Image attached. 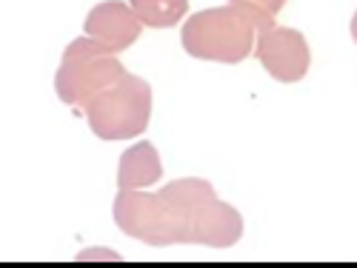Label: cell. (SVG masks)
Listing matches in <instances>:
<instances>
[{
    "label": "cell",
    "instance_id": "cell-6",
    "mask_svg": "<svg viewBox=\"0 0 357 268\" xmlns=\"http://www.w3.org/2000/svg\"><path fill=\"white\" fill-rule=\"evenodd\" d=\"M86 35L95 38L100 46H106L112 54L129 49L140 35V20L129 9V3L121 0H106L86 15Z\"/></svg>",
    "mask_w": 357,
    "mask_h": 268
},
{
    "label": "cell",
    "instance_id": "cell-1",
    "mask_svg": "<svg viewBox=\"0 0 357 268\" xmlns=\"http://www.w3.org/2000/svg\"><path fill=\"white\" fill-rule=\"evenodd\" d=\"M114 223L149 246L197 243L229 249L243 234L237 208L218 200L212 183L197 177L174 180L160 191L121 189L114 197Z\"/></svg>",
    "mask_w": 357,
    "mask_h": 268
},
{
    "label": "cell",
    "instance_id": "cell-7",
    "mask_svg": "<svg viewBox=\"0 0 357 268\" xmlns=\"http://www.w3.org/2000/svg\"><path fill=\"white\" fill-rule=\"evenodd\" d=\"M160 157L152 143H135L129 152L121 157V168H117V186L121 189H146L160 180Z\"/></svg>",
    "mask_w": 357,
    "mask_h": 268
},
{
    "label": "cell",
    "instance_id": "cell-5",
    "mask_svg": "<svg viewBox=\"0 0 357 268\" xmlns=\"http://www.w3.org/2000/svg\"><path fill=\"white\" fill-rule=\"evenodd\" d=\"M257 61L266 66L275 80L280 83H294L301 80L306 72H309V63H312V54H309V43L301 32L294 29H286V26H269L257 32Z\"/></svg>",
    "mask_w": 357,
    "mask_h": 268
},
{
    "label": "cell",
    "instance_id": "cell-4",
    "mask_svg": "<svg viewBox=\"0 0 357 268\" xmlns=\"http://www.w3.org/2000/svg\"><path fill=\"white\" fill-rule=\"evenodd\" d=\"M123 74H126L123 63L106 46H100L95 38L86 35L66 46L61 69H57V77H54V88H57V97L66 106L83 111L89 97L98 95L100 88H106Z\"/></svg>",
    "mask_w": 357,
    "mask_h": 268
},
{
    "label": "cell",
    "instance_id": "cell-8",
    "mask_svg": "<svg viewBox=\"0 0 357 268\" xmlns=\"http://www.w3.org/2000/svg\"><path fill=\"white\" fill-rule=\"evenodd\" d=\"M129 9L149 29H166L181 23L189 12V0H129Z\"/></svg>",
    "mask_w": 357,
    "mask_h": 268
},
{
    "label": "cell",
    "instance_id": "cell-9",
    "mask_svg": "<svg viewBox=\"0 0 357 268\" xmlns=\"http://www.w3.org/2000/svg\"><path fill=\"white\" fill-rule=\"evenodd\" d=\"M243 3H255V6L266 9L269 15H278V12L286 6V0H243Z\"/></svg>",
    "mask_w": 357,
    "mask_h": 268
},
{
    "label": "cell",
    "instance_id": "cell-2",
    "mask_svg": "<svg viewBox=\"0 0 357 268\" xmlns=\"http://www.w3.org/2000/svg\"><path fill=\"white\" fill-rule=\"evenodd\" d=\"M269 26H275V15L255 3L231 0L229 6L206 9L186 20L183 49L197 61L241 63L255 52L257 32Z\"/></svg>",
    "mask_w": 357,
    "mask_h": 268
},
{
    "label": "cell",
    "instance_id": "cell-3",
    "mask_svg": "<svg viewBox=\"0 0 357 268\" xmlns=\"http://www.w3.org/2000/svg\"><path fill=\"white\" fill-rule=\"evenodd\" d=\"M89 126L100 140H132L146 132L152 114V86L143 77L123 74L83 106Z\"/></svg>",
    "mask_w": 357,
    "mask_h": 268
}]
</instances>
